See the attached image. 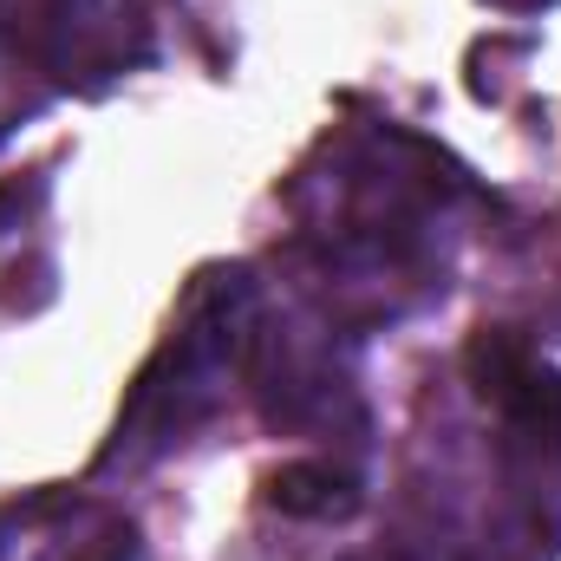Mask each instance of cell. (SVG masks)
Returning <instances> with one entry per match:
<instances>
[{
    "instance_id": "6da1fadb",
    "label": "cell",
    "mask_w": 561,
    "mask_h": 561,
    "mask_svg": "<svg viewBox=\"0 0 561 561\" xmlns=\"http://www.w3.org/2000/svg\"><path fill=\"white\" fill-rule=\"evenodd\" d=\"M249 313H255L249 268H209L190 287L176 327L163 333V346L150 353V366L138 373V392L125 399V419H118V437L105 450V470L118 457H144V450L176 444L196 419L216 412V399L229 392V373L242 359Z\"/></svg>"
},
{
    "instance_id": "7a4b0ae2",
    "label": "cell",
    "mask_w": 561,
    "mask_h": 561,
    "mask_svg": "<svg viewBox=\"0 0 561 561\" xmlns=\"http://www.w3.org/2000/svg\"><path fill=\"white\" fill-rule=\"evenodd\" d=\"M150 53L138 0H46L39 7V59L72 92H105Z\"/></svg>"
},
{
    "instance_id": "3957f363",
    "label": "cell",
    "mask_w": 561,
    "mask_h": 561,
    "mask_svg": "<svg viewBox=\"0 0 561 561\" xmlns=\"http://www.w3.org/2000/svg\"><path fill=\"white\" fill-rule=\"evenodd\" d=\"M470 379L477 392L503 412V424L529 444H561V373L542 366L523 340L483 333L470 346Z\"/></svg>"
},
{
    "instance_id": "277c9868",
    "label": "cell",
    "mask_w": 561,
    "mask_h": 561,
    "mask_svg": "<svg viewBox=\"0 0 561 561\" xmlns=\"http://www.w3.org/2000/svg\"><path fill=\"white\" fill-rule=\"evenodd\" d=\"M268 510L294 516V523H340L359 510V477L327 457H294V463L268 470Z\"/></svg>"
},
{
    "instance_id": "5b68a950",
    "label": "cell",
    "mask_w": 561,
    "mask_h": 561,
    "mask_svg": "<svg viewBox=\"0 0 561 561\" xmlns=\"http://www.w3.org/2000/svg\"><path fill=\"white\" fill-rule=\"evenodd\" d=\"M490 7H503V13H542V7H556V0H490Z\"/></svg>"
}]
</instances>
